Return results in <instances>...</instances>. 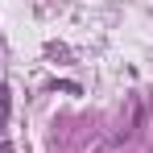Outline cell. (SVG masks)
Segmentation results:
<instances>
[{"instance_id": "6da1fadb", "label": "cell", "mask_w": 153, "mask_h": 153, "mask_svg": "<svg viewBox=\"0 0 153 153\" xmlns=\"http://www.w3.org/2000/svg\"><path fill=\"white\" fill-rule=\"evenodd\" d=\"M0 124H4V112H0Z\"/></svg>"}]
</instances>
